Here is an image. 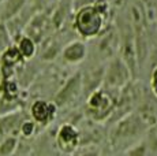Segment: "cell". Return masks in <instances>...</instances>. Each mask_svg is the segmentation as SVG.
Wrapping results in <instances>:
<instances>
[{"mask_svg":"<svg viewBox=\"0 0 157 156\" xmlns=\"http://www.w3.org/2000/svg\"><path fill=\"white\" fill-rule=\"evenodd\" d=\"M149 129L150 126L140 114V111L130 112L117 121L111 136V144L113 148L134 146L135 142L140 141L142 134Z\"/></svg>","mask_w":157,"mask_h":156,"instance_id":"1","label":"cell"},{"mask_svg":"<svg viewBox=\"0 0 157 156\" xmlns=\"http://www.w3.org/2000/svg\"><path fill=\"white\" fill-rule=\"evenodd\" d=\"M105 14H107V8L102 7L98 3L83 6L75 14V19H74L75 30L83 38L96 37L104 29Z\"/></svg>","mask_w":157,"mask_h":156,"instance_id":"2","label":"cell"},{"mask_svg":"<svg viewBox=\"0 0 157 156\" xmlns=\"http://www.w3.org/2000/svg\"><path fill=\"white\" fill-rule=\"evenodd\" d=\"M132 73L122 56L112 58L104 73V88L112 93H120L130 84Z\"/></svg>","mask_w":157,"mask_h":156,"instance_id":"3","label":"cell"},{"mask_svg":"<svg viewBox=\"0 0 157 156\" xmlns=\"http://www.w3.org/2000/svg\"><path fill=\"white\" fill-rule=\"evenodd\" d=\"M117 99L112 96V92L107 89H96L87 97V114L93 121H107L113 114Z\"/></svg>","mask_w":157,"mask_h":156,"instance_id":"4","label":"cell"},{"mask_svg":"<svg viewBox=\"0 0 157 156\" xmlns=\"http://www.w3.org/2000/svg\"><path fill=\"white\" fill-rule=\"evenodd\" d=\"M79 141H81V134L74 125L66 123L59 127L56 134V144L60 151L66 152V154L74 152L75 148L79 145Z\"/></svg>","mask_w":157,"mask_h":156,"instance_id":"5","label":"cell"},{"mask_svg":"<svg viewBox=\"0 0 157 156\" xmlns=\"http://www.w3.org/2000/svg\"><path fill=\"white\" fill-rule=\"evenodd\" d=\"M82 88H83V82H82L81 74L72 76L66 82V85L57 92V95L55 97L56 106H67V104H70L72 100H75L78 97V95L81 93V89Z\"/></svg>","mask_w":157,"mask_h":156,"instance_id":"6","label":"cell"},{"mask_svg":"<svg viewBox=\"0 0 157 156\" xmlns=\"http://www.w3.org/2000/svg\"><path fill=\"white\" fill-rule=\"evenodd\" d=\"M56 114V103H49L47 100H36L30 107V115L36 123L48 125L53 121Z\"/></svg>","mask_w":157,"mask_h":156,"instance_id":"7","label":"cell"},{"mask_svg":"<svg viewBox=\"0 0 157 156\" xmlns=\"http://www.w3.org/2000/svg\"><path fill=\"white\" fill-rule=\"evenodd\" d=\"M86 56V47L81 41H72L63 49V59L68 63H78Z\"/></svg>","mask_w":157,"mask_h":156,"instance_id":"8","label":"cell"},{"mask_svg":"<svg viewBox=\"0 0 157 156\" xmlns=\"http://www.w3.org/2000/svg\"><path fill=\"white\" fill-rule=\"evenodd\" d=\"M22 122H23V119L21 118V115L18 116L17 114L6 116V118H3L2 122H0V133L6 134V136H7L8 133H13L15 129H21Z\"/></svg>","mask_w":157,"mask_h":156,"instance_id":"9","label":"cell"},{"mask_svg":"<svg viewBox=\"0 0 157 156\" xmlns=\"http://www.w3.org/2000/svg\"><path fill=\"white\" fill-rule=\"evenodd\" d=\"M22 58L23 56L18 47H8L3 53V66H4V68H11L17 63H19Z\"/></svg>","mask_w":157,"mask_h":156,"instance_id":"10","label":"cell"},{"mask_svg":"<svg viewBox=\"0 0 157 156\" xmlns=\"http://www.w3.org/2000/svg\"><path fill=\"white\" fill-rule=\"evenodd\" d=\"M18 48H19L21 53H22L23 59H30L34 56L36 53V44L34 41L32 40L28 36H23L19 40V44H18Z\"/></svg>","mask_w":157,"mask_h":156,"instance_id":"11","label":"cell"},{"mask_svg":"<svg viewBox=\"0 0 157 156\" xmlns=\"http://www.w3.org/2000/svg\"><path fill=\"white\" fill-rule=\"evenodd\" d=\"M26 0H7L4 4V10H3V18L4 19H10L15 17L23 7Z\"/></svg>","mask_w":157,"mask_h":156,"instance_id":"12","label":"cell"},{"mask_svg":"<svg viewBox=\"0 0 157 156\" xmlns=\"http://www.w3.org/2000/svg\"><path fill=\"white\" fill-rule=\"evenodd\" d=\"M18 140L14 136H8L7 138H4L2 144H0V155H11L17 149Z\"/></svg>","mask_w":157,"mask_h":156,"instance_id":"13","label":"cell"},{"mask_svg":"<svg viewBox=\"0 0 157 156\" xmlns=\"http://www.w3.org/2000/svg\"><path fill=\"white\" fill-rule=\"evenodd\" d=\"M21 133L23 134V136H30V134H33V131H34V121H23L22 125H21Z\"/></svg>","mask_w":157,"mask_h":156,"instance_id":"14","label":"cell"},{"mask_svg":"<svg viewBox=\"0 0 157 156\" xmlns=\"http://www.w3.org/2000/svg\"><path fill=\"white\" fill-rule=\"evenodd\" d=\"M150 86H152V92L157 97V67L153 68L152 71V81H150Z\"/></svg>","mask_w":157,"mask_h":156,"instance_id":"15","label":"cell"},{"mask_svg":"<svg viewBox=\"0 0 157 156\" xmlns=\"http://www.w3.org/2000/svg\"><path fill=\"white\" fill-rule=\"evenodd\" d=\"M0 2H3V0H0Z\"/></svg>","mask_w":157,"mask_h":156,"instance_id":"16","label":"cell"}]
</instances>
